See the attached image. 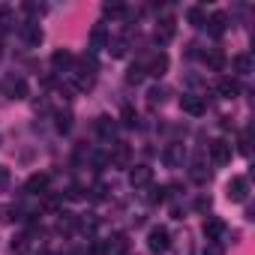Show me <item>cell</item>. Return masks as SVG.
Here are the masks:
<instances>
[{"label": "cell", "mask_w": 255, "mask_h": 255, "mask_svg": "<svg viewBox=\"0 0 255 255\" xmlns=\"http://www.w3.org/2000/svg\"><path fill=\"white\" fill-rule=\"evenodd\" d=\"M69 75H72L75 90H81V93H84V90H90V87H93V81H96V63H93V60H84V63H81V66H75Z\"/></svg>", "instance_id": "6da1fadb"}, {"label": "cell", "mask_w": 255, "mask_h": 255, "mask_svg": "<svg viewBox=\"0 0 255 255\" xmlns=\"http://www.w3.org/2000/svg\"><path fill=\"white\" fill-rule=\"evenodd\" d=\"M147 246H150L153 252H165V249L171 246V237H168V228H162V225H153V228L147 231Z\"/></svg>", "instance_id": "7a4b0ae2"}, {"label": "cell", "mask_w": 255, "mask_h": 255, "mask_svg": "<svg viewBox=\"0 0 255 255\" xmlns=\"http://www.w3.org/2000/svg\"><path fill=\"white\" fill-rule=\"evenodd\" d=\"M3 87H6V96L9 99H27L30 96V87H27V81L21 75H9Z\"/></svg>", "instance_id": "3957f363"}, {"label": "cell", "mask_w": 255, "mask_h": 255, "mask_svg": "<svg viewBox=\"0 0 255 255\" xmlns=\"http://www.w3.org/2000/svg\"><path fill=\"white\" fill-rule=\"evenodd\" d=\"M210 159H213L216 165H228V162H231V144H228L225 138H213V141H210Z\"/></svg>", "instance_id": "277c9868"}, {"label": "cell", "mask_w": 255, "mask_h": 255, "mask_svg": "<svg viewBox=\"0 0 255 255\" xmlns=\"http://www.w3.org/2000/svg\"><path fill=\"white\" fill-rule=\"evenodd\" d=\"M150 180H153V168H147V165H129V186L144 189V186H150Z\"/></svg>", "instance_id": "5b68a950"}, {"label": "cell", "mask_w": 255, "mask_h": 255, "mask_svg": "<svg viewBox=\"0 0 255 255\" xmlns=\"http://www.w3.org/2000/svg\"><path fill=\"white\" fill-rule=\"evenodd\" d=\"M225 195H228V201H246V195H249V180H246V177H231L228 186H225Z\"/></svg>", "instance_id": "8992f818"}, {"label": "cell", "mask_w": 255, "mask_h": 255, "mask_svg": "<svg viewBox=\"0 0 255 255\" xmlns=\"http://www.w3.org/2000/svg\"><path fill=\"white\" fill-rule=\"evenodd\" d=\"M225 231H228V228H225V222H222L219 216H210V219L204 222V237H207V243H219Z\"/></svg>", "instance_id": "52a82bcc"}, {"label": "cell", "mask_w": 255, "mask_h": 255, "mask_svg": "<svg viewBox=\"0 0 255 255\" xmlns=\"http://www.w3.org/2000/svg\"><path fill=\"white\" fill-rule=\"evenodd\" d=\"M51 66H54L57 72H69V69L75 66V57H72V51H69V48H57V51L51 54Z\"/></svg>", "instance_id": "ba28073f"}, {"label": "cell", "mask_w": 255, "mask_h": 255, "mask_svg": "<svg viewBox=\"0 0 255 255\" xmlns=\"http://www.w3.org/2000/svg\"><path fill=\"white\" fill-rule=\"evenodd\" d=\"M180 108H183L186 114H192V117H201V114L207 111L204 99H201V96H195V93H186V96L180 99Z\"/></svg>", "instance_id": "9c48e42d"}, {"label": "cell", "mask_w": 255, "mask_h": 255, "mask_svg": "<svg viewBox=\"0 0 255 255\" xmlns=\"http://www.w3.org/2000/svg\"><path fill=\"white\" fill-rule=\"evenodd\" d=\"M21 36H24V42H27L30 48H36V45L42 42V27H39V21H27V24H21Z\"/></svg>", "instance_id": "30bf717a"}, {"label": "cell", "mask_w": 255, "mask_h": 255, "mask_svg": "<svg viewBox=\"0 0 255 255\" xmlns=\"http://www.w3.org/2000/svg\"><path fill=\"white\" fill-rule=\"evenodd\" d=\"M171 39H174V18L168 15V18H162V21L156 24V42L165 45V42H171Z\"/></svg>", "instance_id": "8fae6325"}, {"label": "cell", "mask_w": 255, "mask_h": 255, "mask_svg": "<svg viewBox=\"0 0 255 255\" xmlns=\"http://www.w3.org/2000/svg\"><path fill=\"white\" fill-rule=\"evenodd\" d=\"M144 72H147V75H153V78H162V75L168 72V54H165V51H159V54L150 60V66H147Z\"/></svg>", "instance_id": "7c38bea8"}, {"label": "cell", "mask_w": 255, "mask_h": 255, "mask_svg": "<svg viewBox=\"0 0 255 255\" xmlns=\"http://www.w3.org/2000/svg\"><path fill=\"white\" fill-rule=\"evenodd\" d=\"M216 93H219L222 99H234V96L240 93V84H237L234 78H219V81H216Z\"/></svg>", "instance_id": "4fadbf2b"}, {"label": "cell", "mask_w": 255, "mask_h": 255, "mask_svg": "<svg viewBox=\"0 0 255 255\" xmlns=\"http://www.w3.org/2000/svg\"><path fill=\"white\" fill-rule=\"evenodd\" d=\"M129 147L126 144H114V153H111V165L114 168H129Z\"/></svg>", "instance_id": "5bb4252c"}, {"label": "cell", "mask_w": 255, "mask_h": 255, "mask_svg": "<svg viewBox=\"0 0 255 255\" xmlns=\"http://www.w3.org/2000/svg\"><path fill=\"white\" fill-rule=\"evenodd\" d=\"M183 159H186L183 144H168V150H165V162H168L171 168H177V165H183Z\"/></svg>", "instance_id": "9a60e30c"}, {"label": "cell", "mask_w": 255, "mask_h": 255, "mask_svg": "<svg viewBox=\"0 0 255 255\" xmlns=\"http://www.w3.org/2000/svg\"><path fill=\"white\" fill-rule=\"evenodd\" d=\"M45 186H48V174H30V177H27V183H24V189H27L30 195L45 192Z\"/></svg>", "instance_id": "2e32d148"}, {"label": "cell", "mask_w": 255, "mask_h": 255, "mask_svg": "<svg viewBox=\"0 0 255 255\" xmlns=\"http://www.w3.org/2000/svg\"><path fill=\"white\" fill-rule=\"evenodd\" d=\"M207 24H210V33H213V36H222L225 27H228V15H225V12H213Z\"/></svg>", "instance_id": "e0dca14e"}, {"label": "cell", "mask_w": 255, "mask_h": 255, "mask_svg": "<svg viewBox=\"0 0 255 255\" xmlns=\"http://www.w3.org/2000/svg\"><path fill=\"white\" fill-rule=\"evenodd\" d=\"M108 45V33H105V27H93V33H90V51H102Z\"/></svg>", "instance_id": "ac0fdd59"}, {"label": "cell", "mask_w": 255, "mask_h": 255, "mask_svg": "<svg viewBox=\"0 0 255 255\" xmlns=\"http://www.w3.org/2000/svg\"><path fill=\"white\" fill-rule=\"evenodd\" d=\"M186 21H189L192 27H204V24H207V15H204L201 6H189V9H186Z\"/></svg>", "instance_id": "d6986e66"}, {"label": "cell", "mask_w": 255, "mask_h": 255, "mask_svg": "<svg viewBox=\"0 0 255 255\" xmlns=\"http://www.w3.org/2000/svg\"><path fill=\"white\" fill-rule=\"evenodd\" d=\"M252 66H255L252 54H237V57H234V72H240V75H249V72H252Z\"/></svg>", "instance_id": "ffe728a7"}, {"label": "cell", "mask_w": 255, "mask_h": 255, "mask_svg": "<svg viewBox=\"0 0 255 255\" xmlns=\"http://www.w3.org/2000/svg\"><path fill=\"white\" fill-rule=\"evenodd\" d=\"M96 132H99L105 141L114 138V123H111V117H99V120H96Z\"/></svg>", "instance_id": "44dd1931"}, {"label": "cell", "mask_w": 255, "mask_h": 255, "mask_svg": "<svg viewBox=\"0 0 255 255\" xmlns=\"http://www.w3.org/2000/svg\"><path fill=\"white\" fill-rule=\"evenodd\" d=\"M105 48L111 51V57H126V39H123V36L108 39V45H105Z\"/></svg>", "instance_id": "7402d4cb"}, {"label": "cell", "mask_w": 255, "mask_h": 255, "mask_svg": "<svg viewBox=\"0 0 255 255\" xmlns=\"http://www.w3.org/2000/svg\"><path fill=\"white\" fill-rule=\"evenodd\" d=\"M144 75H147V72H144V66H138V63H135V66H129V72H126V81H129V84H141V81H144Z\"/></svg>", "instance_id": "603a6c76"}, {"label": "cell", "mask_w": 255, "mask_h": 255, "mask_svg": "<svg viewBox=\"0 0 255 255\" xmlns=\"http://www.w3.org/2000/svg\"><path fill=\"white\" fill-rule=\"evenodd\" d=\"M102 12H105L108 18H120V15H126V6H123V3H105Z\"/></svg>", "instance_id": "cb8c5ba5"}, {"label": "cell", "mask_w": 255, "mask_h": 255, "mask_svg": "<svg viewBox=\"0 0 255 255\" xmlns=\"http://www.w3.org/2000/svg\"><path fill=\"white\" fill-rule=\"evenodd\" d=\"M12 249H15L18 255H24V252L30 249V234H18V237L12 240Z\"/></svg>", "instance_id": "d4e9b609"}, {"label": "cell", "mask_w": 255, "mask_h": 255, "mask_svg": "<svg viewBox=\"0 0 255 255\" xmlns=\"http://www.w3.org/2000/svg\"><path fill=\"white\" fill-rule=\"evenodd\" d=\"M126 246H129V243H126V234H114V243H108V249H111V252H117V255H123V252H126Z\"/></svg>", "instance_id": "484cf974"}, {"label": "cell", "mask_w": 255, "mask_h": 255, "mask_svg": "<svg viewBox=\"0 0 255 255\" xmlns=\"http://www.w3.org/2000/svg\"><path fill=\"white\" fill-rule=\"evenodd\" d=\"M162 99H165V87H150V90H147V102H150V105H159Z\"/></svg>", "instance_id": "4316f807"}, {"label": "cell", "mask_w": 255, "mask_h": 255, "mask_svg": "<svg viewBox=\"0 0 255 255\" xmlns=\"http://www.w3.org/2000/svg\"><path fill=\"white\" fill-rule=\"evenodd\" d=\"M192 180L195 183H204L207 180V171H204V162L201 159H195V165H192Z\"/></svg>", "instance_id": "83f0119b"}, {"label": "cell", "mask_w": 255, "mask_h": 255, "mask_svg": "<svg viewBox=\"0 0 255 255\" xmlns=\"http://www.w3.org/2000/svg\"><path fill=\"white\" fill-rule=\"evenodd\" d=\"M207 63H210L213 69H222V63H225V60H222V51H210V54H207Z\"/></svg>", "instance_id": "f1b7e54d"}, {"label": "cell", "mask_w": 255, "mask_h": 255, "mask_svg": "<svg viewBox=\"0 0 255 255\" xmlns=\"http://www.w3.org/2000/svg\"><path fill=\"white\" fill-rule=\"evenodd\" d=\"M120 117H123V123H126V126H135V120H138V117H135V111H132L129 105L123 108V114H120Z\"/></svg>", "instance_id": "f546056e"}, {"label": "cell", "mask_w": 255, "mask_h": 255, "mask_svg": "<svg viewBox=\"0 0 255 255\" xmlns=\"http://www.w3.org/2000/svg\"><path fill=\"white\" fill-rule=\"evenodd\" d=\"M204 255H225V249H222V243H207Z\"/></svg>", "instance_id": "4dcf8cb0"}, {"label": "cell", "mask_w": 255, "mask_h": 255, "mask_svg": "<svg viewBox=\"0 0 255 255\" xmlns=\"http://www.w3.org/2000/svg\"><path fill=\"white\" fill-rule=\"evenodd\" d=\"M69 120H72L69 114H60V117H57V129H60V132H69V126H72Z\"/></svg>", "instance_id": "1f68e13d"}, {"label": "cell", "mask_w": 255, "mask_h": 255, "mask_svg": "<svg viewBox=\"0 0 255 255\" xmlns=\"http://www.w3.org/2000/svg\"><path fill=\"white\" fill-rule=\"evenodd\" d=\"M147 201H153V204H156V201H165V189H162V186H159V189H150Z\"/></svg>", "instance_id": "d6a6232c"}, {"label": "cell", "mask_w": 255, "mask_h": 255, "mask_svg": "<svg viewBox=\"0 0 255 255\" xmlns=\"http://www.w3.org/2000/svg\"><path fill=\"white\" fill-rule=\"evenodd\" d=\"M240 153L249 156V132H243V138H240Z\"/></svg>", "instance_id": "836d02e7"}, {"label": "cell", "mask_w": 255, "mask_h": 255, "mask_svg": "<svg viewBox=\"0 0 255 255\" xmlns=\"http://www.w3.org/2000/svg\"><path fill=\"white\" fill-rule=\"evenodd\" d=\"M24 9H27L30 15H42V12H45V9H42V6H36V3H24Z\"/></svg>", "instance_id": "e575fe53"}, {"label": "cell", "mask_w": 255, "mask_h": 255, "mask_svg": "<svg viewBox=\"0 0 255 255\" xmlns=\"http://www.w3.org/2000/svg\"><path fill=\"white\" fill-rule=\"evenodd\" d=\"M6 180H9V168H6V165H0V186H3Z\"/></svg>", "instance_id": "d590c367"}, {"label": "cell", "mask_w": 255, "mask_h": 255, "mask_svg": "<svg viewBox=\"0 0 255 255\" xmlns=\"http://www.w3.org/2000/svg\"><path fill=\"white\" fill-rule=\"evenodd\" d=\"M66 195H69V198H81V189H78V186H69V192H66Z\"/></svg>", "instance_id": "8d00e7d4"}, {"label": "cell", "mask_w": 255, "mask_h": 255, "mask_svg": "<svg viewBox=\"0 0 255 255\" xmlns=\"http://www.w3.org/2000/svg\"><path fill=\"white\" fill-rule=\"evenodd\" d=\"M0 54H3V51H0Z\"/></svg>", "instance_id": "74e56055"}]
</instances>
